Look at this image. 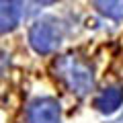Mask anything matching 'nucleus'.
Returning a JSON list of instances; mask_svg holds the SVG:
<instances>
[{"mask_svg": "<svg viewBox=\"0 0 123 123\" xmlns=\"http://www.w3.org/2000/svg\"><path fill=\"white\" fill-rule=\"evenodd\" d=\"M94 8L111 21H123V0H94Z\"/></svg>", "mask_w": 123, "mask_h": 123, "instance_id": "6", "label": "nucleus"}, {"mask_svg": "<svg viewBox=\"0 0 123 123\" xmlns=\"http://www.w3.org/2000/svg\"><path fill=\"white\" fill-rule=\"evenodd\" d=\"M113 123H123V113H121V115H119V117H117V119H115V121H113Z\"/></svg>", "mask_w": 123, "mask_h": 123, "instance_id": "8", "label": "nucleus"}, {"mask_svg": "<svg viewBox=\"0 0 123 123\" xmlns=\"http://www.w3.org/2000/svg\"><path fill=\"white\" fill-rule=\"evenodd\" d=\"M121 103H123V86H119V84L101 90L97 94V98H94L97 111H101V113H105V115L117 111L119 107H121Z\"/></svg>", "mask_w": 123, "mask_h": 123, "instance_id": "5", "label": "nucleus"}, {"mask_svg": "<svg viewBox=\"0 0 123 123\" xmlns=\"http://www.w3.org/2000/svg\"><path fill=\"white\" fill-rule=\"evenodd\" d=\"M25 12L23 0H0V31L10 33L18 27Z\"/></svg>", "mask_w": 123, "mask_h": 123, "instance_id": "4", "label": "nucleus"}, {"mask_svg": "<svg viewBox=\"0 0 123 123\" xmlns=\"http://www.w3.org/2000/svg\"><path fill=\"white\" fill-rule=\"evenodd\" d=\"M37 4H53V2H57V0H35Z\"/></svg>", "mask_w": 123, "mask_h": 123, "instance_id": "7", "label": "nucleus"}, {"mask_svg": "<svg viewBox=\"0 0 123 123\" xmlns=\"http://www.w3.org/2000/svg\"><path fill=\"white\" fill-rule=\"evenodd\" d=\"M55 72L60 78L68 84L72 92H76L78 97H86L94 86V74L88 64H84L80 57L76 55H64L57 60Z\"/></svg>", "mask_w": 123, "mask_h": 123, "instance_id": "1", "label": "nucleus"}, {"mask_svg": "<svg viewBox=\"0 0 123 123\" xmlns=\"http://www.w3.org/2000/svg\"><path fill=\"white\" fill-rule=\"evenodd\" d=\"M29 43L41 55L53 53L62 43V29L53 21H47V18L37 21L29 29Z\"/></svg>", "mask_w": 123, "mask_h": 123, "instance_id": "2", "label": "nucleus"}, {"mask_svg": "<svg viewBox=\"0 0 123 123\" xmlns=\"http://www.w3.org/2000/svg\"><path fill=\"white\" fill-rule=\"evenodd\" d=\"M60 103L51 97L37 98L27 109V121L29 123H60Z\"/></svg>", "mask_w": 123, "mask_h": 123, "instance_id": "3", "label": "nucleus"}]
</instances>
